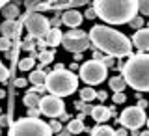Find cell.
<instances>
[{
	"mask_svg": "<svg viewBox=\"0 0 149 136\" xmlns=\"http://www.w3.org/2000/svg\"><path fill=\"white\" fill-rule=\"evenodd\" d=\"M90 41L101 52H106L112 58H123V56H132V41L125 34L114 30L110 26L97 24L90 30Z\"/></svg>",
	"mask_w": 149,
	"mask_h": 136,
	"instance_id": "cell-1",
	"label": "cell"
},
{
	"mask_svg": "<svg viewBox=\"0 0 149 136\" xmlns=\"http://www.w3.org/2000/svg\"><path fill=\"white\" fill-rule=\"evenodd\" d=\"M93 9L108 24H127L138 15V0H95Z\"/></svg>",
	"mask_w": 149,
	"mask_h": 136,
	"instance_id": "cell-2",
	"label": "cell"
},
{
	"mask_svg": "<svg viewBox=\"0 0 149 136\" xmlns=\"http://www.w3.org/2000/svg\"><path fill=\"white\" fill-rule=\"evenodd\" d=\"M123 78L136 91H149V54L138 52L129 56L123 65Z\"/></svg>",
	"mask_w": 149,
	"mask_h": 136,
	"instance_id": "cell-3",
	"label": "cell"
},
{
	"mask_svg": "<svg viewBox=\"0 0 149 136\" xmlns=\"http://www.w3.org/2000/svg\"><path fill=\"white\" fill-rule=\"evenodd\" d=\"M45 88L54 97H67L78 88V77L69 69H54L47 75Z\"/></svg>",
	"mask_w": 149,
	"mask_h": 136,
	"instance_id": "cell-4",
	"label": "cell"
},
{
	"mask_svg": "<svg viewBox=\"0 0 149 136\" xmlns=\"http://www.w3.org/2000/svg\"><path fill=\"white\" fill-rule=\"evenodd\" d=\"M8 136H52L49 123L37 118H22L9 125Z\"/></svg>",
	"mask_w": 149,
	"mask_h": 136,
	"instance_id": "cell-5",
	"label": "cell"
},
{
	"mask_svg": "<svg viewBox=\"0 0 149 136\" xmlns=\"http://www.w3.org/2000/svg\"><path fill=\"white\" fill-rule=\"evenodd\" d=\"M106 73H108V69H106L101 62H95V60H90V62L82 63V67H80V78L90 88L104 82L106 80Z\"/></svg>",
	"mask_w": 149,
	"mask_h": 136,
	"instance_id": "cell-6",
	"label": "cell"
},
{
	"mask_svg": "<svg viewBox=\"0 0 149 136\" xmlns=\"http://www.w3.org/2000/svg\"><path fill=\"white\" fill-rule=\"evenodd\" d=\"M24 26H26V30L30 32V37H36V39H43L50 32L49 19L45 15H41V13H28V17L24 21Z\"/></svg>",
	"mask_w": 149,
	"mask_h": 136,
	"instance_id": "cell-7",
	"label": "cell"
},
{
	"mask_svg": "<svg viewBox=\"0 0 149 136\" xmlns=\"http://www.w3.org/2000/svg\"><path fill=\"white\" fill-rule=\"evenodd\" d=\"M119 123L123 125V129H132L136 130L140 129L143 123H147V116H146V110H142L140 106H129L121 112L119 116Z\"/></svg>",
	"mask_w": 149,
	"mask_h": 136,
	"instance_id": "cell-8",
	"label": "cell"
},
{
	"mask_svg": "<svg viewBox=\"0 0 149 136\" xmlns=\"http://www.w3.org/2000/svg\"><path fill=\"white\" fill-rule=\"evenodd\" d=\"M39 110L41 114L49 116V118H60V116L65 114V105L60 97H54V95H45L41 99V105H39Z\"/></svg>",
	"mask_w": 149,
	"mask_h": 136,
	"instance_id": "cell-9",
	"label": "cell"
},
{
	"mask_svg": "<svg viewBox=\"0 0 149 136\" xmlns=\"http://www.w3.org/2000/svg\"><path fill=\"white\" fill-rule=\"evenodd\" d=\"M90 37H80V39H65L63 37V41H62V45H63V49L65 50H69V52H74V54H80L84 52V50L90 47Z\"/></svg>",
	"mask_w": 149,
	"mask_h": 136,
	"instance_id": "cell-10",
	"label": "cell"
},
{
	"mask_svg": "<svg viewBox=\"0 0 149 136\" xmlns=\"http://www.w3.org/2000/svg\"><path fill=\"white\" fill-rule=\"evenodd\" d=\"M130 41H132V47H136L140 52L147 54L149 52V28H142V30L134 32Z\"/></svg>",
	"mask_w": 149,
	"mask_h": 136,
	"instance_id": "cell-11",
	"label": "cell"
},
{
	"mask_svg": "<svg viewBox=\"0 0 149 136\" xmlns=\"http://www.w3.org/2000/svg\"><path fill=\"white\" fill-rule=\"evenodd\" d=\"M82 21H84V17L78 9H65L62 13V22L69 28H78L82 24Z\"/></svg>",
	"mask_w": 149,
	"mask_h": 136,
	"instance_id": "cell-12",
	"label": "cell"
},
{
	"mask_svg": "<svg viewBox=\"0 0 149 136\" xmlns=\"http://www.w3.org/2000/svg\"><path fill=\"white\" fill-rule=\"evenodd\" d=\"M110 116H112V112L106 108V106H102V105H97V106H93V108H91V118L95 119L99 125L104 123V121H108Z\"/></svg>",
	"mask_w": 149,
	"mask_h": 136,
	"instance_id": "cell-13",
	"label": "cell"
},
{
	"mask_svg": "<svg viewBox=\"0 0 149 136\" xmlns=\"http://www.w3.org/2000/svg\"><path fill=\"white\" fill-rule=\"evenodd\" d=\"M21 30V24L17 26L15 21H4L2 24H0V32H2V37H6V39H9L13 34H17V32Z\"/></svg>",
	"mask_w": 149,
	"mask_h": 136,
	"instance_id": "cell-14",
	"label": "cell"
},
{
	"mask_svg": "<svg viewBox=\"0 0 149 136\" xmlns=\"http://www.w3.org/2000/svg\"><path fill=\"white\" fill-rule=\"evenodd\" d=\"M45 41H47V45H50V47H58V45H62V41H63V34H62V30H58V28H50V32L47 34Z\"/></svg>",
	"mask_w": 149,
	"mask_h": 136,
	"instance_id": "cell-15",
	"label": "cell"
},
{
	"mask_svg": "<svg viewBox=\"0 0 149 136\" xmlns=\"http://www.w3.org/2000/svg\"><path fill=\"white\" fill-rule=\"evenodd\" d=\"M45 80H47V73L41 71V69H34L28 77V82L34 84V86H45Z\"/></svg>",
	"mask_w": 149,
	"mask_h": 136,
	"instance_id": "cell-16",
	"label": "cell"
},
{
	"mask_svg": "<svg viewBox=\"0 0 149 136\" xmlns=\"http://www.w3.org/2000/svg\"><path fill=\"white\" fill-rule=\"evenodd\" d=\"M67 130H69V134H80L82 130H84V116L80 114L77 119H71V121H69Z\"/></svg>",
	"mask_w": 149,
	"mask_h": 136,
	"instance_id": "cell-17",
	"label": "cell"
},
{
	"mask_svg": "<svg viewBox=\"0 0 149 136\" xmlns=\"http://www.w3.org/2000/svg\"><path fill=\"white\" fill-rule=\"evenodd\" d=\"M108 84H110V90H114V93H123V90L127 88V82H125L123 77H112Z\"/></svg>",
	"mask_w": 149,
	"mask_h": 136,
	"instance_id": "cell-18",
	"label": "cell"
},
{
	"mask_svg": "<svg viewBox=\"0 0 149 136\" xmlns=\"http://www.w3.org/2000/svg\"><path fill=\"white\" fill-rule=\"evenodd\" d=\"M22 103H24L28 108H39V105H41V97L37 95V93L30 91V93H26V95H24Z\"/></svg>",
	"mask_w": 149,
	"mask_h": 136,
	"instance_id": "cell-19",
	"label": "cell"
},
{
	"mask_svg": "<svg viewBox=\"0 0 149 136\" xmlns=\"http://www.w3.org/2000/svg\"><path fill=\"white\" fill-rule=\"evenodd\" d=\"M2 15L6 17V21H15L21 13H19V8L15 6V4H6L4 9H2Z\"/></svg>",
	"mask_w": 149,
	"mask_h": 136,
	"instance_id": "cell-20",
	"label": "cell"
},
{
	"mask_svg": "<svg viewBox=\"0 0 149 136\" xmlns=\"http://www.w3.org/2000/svg\"><path fill=\"white\" fill-rule=\"evenodd\" d=\"M91 136H118L116 130L108 127V125H97L95 129L91 130Z\"/></svg>",
	"mask_w": 149,
	"mask_h": 136,
	"instance_id": "cell-21",
	"label": "cell"
},
{
	"mask_svg": "<svg viewBox=\"0 0 149 136\" xmlns=\"http://www.w3.org/2000/svg\"><path fill=\"white\" fill-rule=\"evenodd\" d=\"M97 97V91L93 90V88H90V86H86V88H82L80 90V99H82V103H90V101H93Z\"/></svg>",
	"mask_w": 149,
	"mask_h": 136,
	"instance_id": "cell-22",
	"label": "cell"
},
{
	"mask_svg": "<svg viewBox=\"0 0 149 136\" xmlns=\"http://www.w3.org/2000/svg\"><path fill=\"white\" fill-rule=\"evenodd\" d=\"M34 63H36V60L28 56V58H22L21 62H19V69H21V71H32V69H34Z\"/></svg>",
	"mask_w": 149,
	"mask_h": 136,
	"instance_id": "cell-23",
	"label": "cell"
},
{
	"mask_svg": "<svg viewBox=\"0 0 149 136\" xmlns=\"http://www.w3.org/2000/svg\"><path fill=\"white\" fill-rule=\"evenodd\" d=\"M86 36L88 34H84L82 30H69L63 37H65V39H80V37H86Z\"/></svg>",
	"mask_w": 149,
	"mask_h": 136,
	"instance_id": "cell-24",
	"label": "cell"
},
{
	"mask_svg": "<svg viewBox=\"0 0 149 136\" xmlns=\"http://www.w3.org/2000/svg\"><path fill=\"white\" fill-rule=\"evenodd\" d=\"M39 60H41V63H50L54 60V52L52 50H50V52L49 50H43V52L39 54Z\"/></svg>",
	"mask_w": 149,
	"mask_h": 136,
	"instance_id": "cell-25",
	"label": "cell"
},
{
	"mask_svg": "<svg viewBox=\"0 0 149 136\" xmlns=\"http://www.w3.org/2000/svg\"><path fill=\"white\" fill-rule=\"evenodd\" d=\"M138 11L142 15H149V0H138Z\"/></svg>",
	"mask_w": 149,
	"mask_h": 136,
	"instance_id": "cell-26",
	"label": "cell"
},
{
	"mask_svg": "<svg viewBox=\"0 0 149 136\" xmlns=\"http://www.w3.org/2000/svg\"><path fill=\"white\" fill-rule=\"evenodd\" d=\"M129 24H130V26H132V28H134V30H136V32H138V30H142V28H143V19L136 15V17H134V19H132V21H130V22H129Z\"/></svg>",
	"mask_w": 149,
	"mask_h": 136,
	"instance_id": "cell-27",
	"label": "cell"
},
{
	"mask_svg": "<svg viewBox=\"0 0 149 136\" xmlns=\"http://www.w3.org/2000/svg\"><path fill=\"white\" fill-rule=\"evenodd\" d=\"M49 127H50V130H52V134H54V133H56V134L62 133V123H60L58 119H52V121L49 123Z\"/></svg>",
	"mask_w": 149,
	"mask_h": 136,
	"instance_id": "cell-28",
	"label": "cell"
},
{
	"mask_svg": "<svg viewBox=\"0 0 149 136\" xmlns=\"http://www.w3.org/2000/svg\"><path fill=\"white\" fill-rule=\"evenodd\" d=\"M74 105H77V110H82V116H84V114H91V108L86 105V103L80 101V103H74Z\"/></svg>",
	"mask_w": 149,
	"mask_h": 136,
	"instance_id": "cell-29",
	"label": "cell"
},
{
	"mask_svg": "<svg viewBox=\"0 0 149 136\" xmlns=\"http://www.w3.org/2000/svg\"><path fill=\"white\" fill-rule=\"evenodd\" d=\"M112 101H114L116 105H121V103H125V101H127V95H125V93H114Z\"/></svg>",
	"mask_w": 149,
	"mask_h": 136,
	"instance_id": "cell-30",
	"label": "cell"
},
{
	"mask_svg": "<svg viewBox=\"0 0 149 136\" xmlns=\"http://www.w3.org/2000/svg\"><path fill=\"white\" fill-rule=\"evenodd\" d=\"M101 63L104 65L106 69H108V67H112V65H114V58H112V56H106V58H102V60H101Z\"/></svg>",
	"mask_w": 149,
	"mask_h": 136,
	"instance_id": "cell-31",
	"label": "cell"
},
{
	"mask_svg": "<svg viewBox=\"0 0 149 136\" xmlns=\"http://www.w3.org/2000/svg\"><path fill=\"white\" fill-rule=\"evenodd\" d=\"M0 50H9V39L0 37Z\"/></svg>",
	"mask_w": 149,
	"mask_h": 136,
	"instance_id": "cell-32",
	"label": "cell"
},
{
	"mask_svg": "<svg viewBox=\"0 0 149 136\" xmlns=\"http://www.w3.org/2000/svg\"><path fill=\"white\" fill-rule=\"evenodd\" d=\"M8 75H9V71L6 67H4V65H0V82H4L8 78Z\"/></svg>",
	"mask_w": 149,
	"mask_h": 136,
	"instance_id": "cell-33",
	"label": "cell"
},
{
	"mask_svg": "<svg viewBox=\"0 0 149 136\" xmlns=\"http://www.w3.org/2000/svg\"><path fill=\"white\" fill-rule=\"evenodd\" d=\"M39 114H41L39 108H28V116H26V118H37Z\"/></svg>",
	"mask_w": 149,
	"mask_h": 136,
	"instance_id": "cell-34",
	"label": "cell"
},
{
	"mask_svg": "<svg viewBox=\"0 0 149 136\" xmlns=\"http://www.w3.org/2000/svg\"><path fill=\"white\" fill-rule=\"evenodd\" d=\"M84 15H86L88 19H93V17H97V13H95V9H93V8H90L86 13H84Z\"/></svg>",
	"mask_w": 149,
	"mask_h": 136,
	"instance_id": "cell-35",
	"label": "cell"
},
{
	"mask_svg": "<svg viewBox=\"0 0 149 136\" xmlns=\"http://www.w3.org/2000/svg\"><path fill=\"white\" fill-rule=\"evenodd\" d=\"M26 82H28V80H24V78H17V80H15V86H17V88H24Z\"/></svg>",
	"mask_w": 149,
	"mask_h": 136,
	"instance_id": "cell-36",
	"label": "cell"
},
{
	"mask_svg": "<svg viewBox=\"0 0 149 136\" xmlns=\"http://www.w3.org/2000/svg\"><path fill=\"white\" fill-rule=\"evenodd\" d=\"M45 91H47L45 86H36L34 88V93H37V95H39V93H45Z\"/></svg>",
	"mask_w": 149,
	"mask_h": 136,
	"instance_id": "cell-37",
	"label": "cell"
},
{
	"mask_svg": "<svg viewBox=\"0 0 149 136\" xmlns=\"http://www.w3.org/2000/svg\"><path fill=\"white\" fill-rule=\"evenodd\" d=\"M6 125H9V121L6 116H0V127H6Z\"/></svg>",
	"mask_w": 149,
	"mask_h": 136,
	"instance_id": "cell-38",
	"label": "cell"
},
{
	"mask_svg": "<svg viewBox=\"0 0 149 136\" xmlns=\"http://www.w3.org/2000/svg\"><path fill=\"white\" fill-rule=\"evenodd\" d=\"M97 99L104 101V99H106V91H99V93H97Z\"/></svg>",
	"mask_w": 149,
	"mask_h": 136,
	"instance_id": "cell-39",
	"label": "cell"
},
{
	"mask_svg": "<svg viewBox=\"0 0 149 136\" xmlns=\"http://www.w3.org/2000/svg\"><path fill=\"white\" fill-rule=\"evenodd\" d=\"M116 134H118V136H127V129H119V130H116Z\"/></svg>",
	"mask_w": 149,
	"mask_h": 136,
	"instance_id": "cell-40",
	"label": "cell"
},
{
	"mask_svg": "<svg viewBox=\"0 0 149 136\" xmlns=\"http://www.w3.org/2000/svg\"><path fill=\"white\" fill-rule=\"evenodd\" d=\"M138 106H140L142 110H146V106H147V101H140V103H138Z\"/></svg>",
	"mask_w": 149,
	"mask_h": 136,
	"instance_id": "cell-41",
	"label": "cell"
},
{
	"mask_svg": "<svg viewBox=\"0 0 149 136\" xmlns=\"http://www.w3.org/2000/svg\"><path fill=\"white\" fill-rule=\"evenodd\" d=\"M58 136H69V130H62V133H58Z\"/></svg>",
	"mask_w": 149,
	"mask_h": 136,
	"instance_id": "cell-42",
	"label": "cell"
},
{
	"mask_svg": "<svg viewBox=\"0 0 149 136\" xmlns=\"http://www.w3.org/2000/svg\"><path fill=\"white\" fill-rule=\"evenodd\" d=\"M8 2H4V0H0V9H4V6H6Z\"/></svg>",
	"mask_w": 149,
	"mask_h": 136,
	"instance_id": "cell-43",
	"label": "cell"
},
{
	"mask_svg": "<svg viewBox=\"0 0 149 136\" xmlns=\"http://www.w3.org/2000/svg\"><path fill=\"white\" fill-rule=\"evenodd\" d=\"M140 136H149V130H143V133H140Z\"/></svg>",
	"mask_w": 149,
	"mask_h": 136,
	"instance_id": "cell-44",
	"label": "cell"
},
{
	"mask_svg": "<svg viewBox=\"0 0 149 136\" xmlns=\"http://www.w3.org/2000/svg\"><path fill=\"white\" fill-rule=\"evenodd\" d=\"M147 127H149V118H147Z\"/></svg>",
	"mask_w": 149,
	"mask_h": 136,
	"instance_id": "cell-45",
	"label": "cell"
},
{
	"mask_svg": "<svg viewBox=\"0 0 149 136\" xmlns=\"http://www.w3.org/2000/svg\"><path fill=\"white\" fill-rule=\"evenodd\" d=\"M0 134H2V130H0Z\"/></svg>",
	"mask_w": 149,
	"mask_h": 136,
	"instance_id": "cell-46",
	"label": "cell"
},
{
	"mask_svg": "<svg viewBox=\"0 0 149 136\" xmlns=\"http://www.w3.org/2000/svg\"><path fill=\"white\" fill-rule=\"evenodd\" d=\"M0 112H2V108H0Z\"/></svg>",
	"mask_w": 149,
	"mask_h": 136,
	"instance_id": "cell-47",
	"label": "cell"
}]
</instances>
